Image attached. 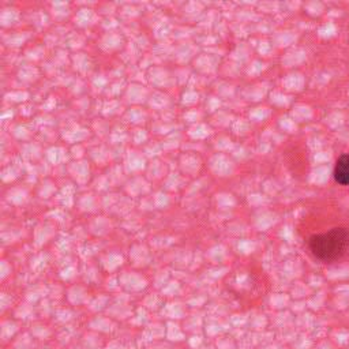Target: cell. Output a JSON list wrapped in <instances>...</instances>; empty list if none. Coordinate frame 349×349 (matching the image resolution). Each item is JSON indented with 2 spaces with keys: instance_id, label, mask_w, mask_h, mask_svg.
<instances>
[{
  "instance_id": "cell-1",
  "label": "cell",
  "mask_w": 349,
  "mask_h": 349,
  "mask_svg": "<svg viewBox=\"0 0 349 349\" xmlns=\"http://www.w3.org/2000/svg\"><path fill=\"white\" fill-rule=\"evenodd\" d=\"M308 248L311 254L321 262H336L348 251L349 229L338 226L324 234L312 235L308 239Z\"/></svg>"
},
{
  "instance_id": "cell-2",
  "label": "cell",
  "mask_w": 349,
  "mask_h": 349,
  "mask_svg": "<svg viewBox=\"0 0 349 349\" xmlns=\"http://www.w3.org/2000/svg\"><path fill=\"white\" fill-rule=\"evenodd\" d=\"M334 180L341 186H349V154L341 156L334 166Z\"/></svg>"
}]
</instances>
